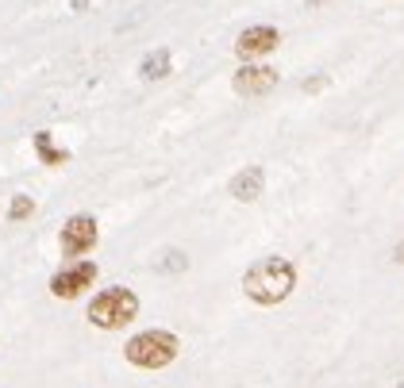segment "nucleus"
<instances>
[{
  "mask_svg": "<svg viewBox=\"0 0 404 388\" xmlns=\"http://www.w3.org/2000/svg\"><path fill=\"white\" fill-rule=\"evenodd\" d=\"M293 289H296V269L285 258H262L243 277V292L254 304H281Z\"/></svg>",
  "mask_w": 404,
  "mask_h": 388,
  "instance_id": "1",
  "label": "nucleus"
},
{
  "mask_svg": "<svg viewBox=\"0 0 404 388\" xmlns=\"http://www.w3.org/2000/svg\"><path fill=\"white\" fill-rule=\"evenodd\" d=\"M139 315V296L131 289H104L89 304V323L100 330H119Z\"/></svg>",
  "mask_w": 404,
  "mask_h": 388,
  "instance_id": "2",
  "label": "nucleus"
},
{
  "mask_svg": "<svg viewBox=\"0 0 404 388\" xmlns=\"http://www.w3.org/2000/svg\"><path fill=\"white\" fill-rule=\"evenodd\" d=\"M178 350L181 346L169 330H143V335H135V339L123 346V354H128V361L139 369H166L169 361L178 358Z\"/></svg>",
  "mask_w": 404,
  "mask_h": 388,
  "instance_id": "3",
  "label": "nucleus"
},
{
  "mask_svg": "<svg viewBox=\"0 0 404 388\" xmlns=\"http://www.w3.org/2000/svg\"><path fill=\"white\" fill-rule=\"evenodd\" d=\"M58 243H62V254H66V258L89 254L93 246H97V219H93V215H69L62 234H58Z\"/></svg>",
  "mask_w": 404,
  "mask_h": 388,
  "instance_id": "4",
  "label": "nucleus"
},
{
  "mask_svg": "<svg viewBox=\"0 0 404 388\" xmlns=\"http://www.w3.org/2000/svg\"><path fill=\"white\" fill-rule=\"evenodd\" d=\"M93 281H97V265L93 262H69L62 273H54L50 292H54L58 300H73V296H81Z\"/></svg>",
  "mask_w": 404,
  "mask_h": 388,
  "instance_id": "5",
  "label": "nucleus"
},
{
  "mask_svg": "<svg viewBox=\"0 0 404 388\" xmlns=\"http://www.w3.org/2000/svg\"><path fill=\"white\" fill-rule=\"evenodd\" d=\"M274 85H277V69H270V66H243L235 73L239 97H266Z\"/></svg>",
  "mask_w": 404,
  "mask_h": 388,
  "instance_id": "6",
  "label": "nucleus"
},
{
  "mask_svg": "<svg viewBox=\"0 0 404 388\" xmlns=\"http://www.w3.org/2000/svg\"><path fill=\"white\" fill-rule=\"evenodd\" d=\"M274 47H277V31L266 27V23H258V27H247L243 35H239V43H235L239 58H258V54H270Z\"/></svg>",
  "mask_w": 404,
  "mask_h": 388,
  "instance_id": "7",
  "label": "nucleus"
},
{
  "mask_svg": "<svg viewBox=\"0 0 404 388\" xmlns=\"http://www.w3.org/2000/svg\"><path fill=\"white\" fill-rule=\"evenodd\" d=\"M262 189H266V173H262V165H247V169H239L235 181H231V196H235V200H243V204L258 200V196H262Z\"/></svg>",
  "mask_w": 404,
  "mask_h": 388,
  "instance_id": "8",
  "label": "nucleus"
},
{
  "mask_svg": "<svg viewBox=\"0 0 404 388\" xmlns=\"http://www.w3.org/2000/svg\"><path fill=\"white\" fill-rule=\"evenodd\" d=\"M169 66H174L169 50H150L147 58H143V66H139V73H143L147 81H162L169 73Z\"/></svg>",
  "mask_w": 404,
  "mask_h": 388,
  "instance_id": "9",
  "label": "nucleus"
},
{
  "mask_svg": "<svg viewBox=\"0 0 404 388\" xmlns=\"http://www.w3.org/2000/svg\"><path fill=\"white\" fill-rule=\"evenodd\" d=\"M35 150H39V158H43L47 165H62V162L69 158L66 150H58V146L50 143V135H47V131H39V135H35Z\"/></svg>",
  "mask_w": 404,
  "mask_h": 388,
  "instance_id": "10",
  "label": "nucleus"
},
{
  "mask_svg": "<svg viewBox=\"0 0 404 388\" xmlns=\"http://www.w3.org/2000/svg\"><path fill=\"white\" fill-rule=\"evenodd\" d=\"M31 212H35V200H31V196H16L12 208H8V219H27Z\"/></svg>",
  "mask_w": 404,
  "mask_h": 388,
  "instance_id": "11",
  "label": "nucleus"
},
{
  "mask_svg": "<svg viewBox=\"0 0 404 388\" xmlns=\"http://www.w3.org/2000/svg\"><path fill=\"white\" fill-rule=\"evenodd\" d=\"M185 254H181V250H166V254H162V269H169V273H181V269H185Z\"/></svg>",
  "mask_w": 404,
  "mask_h": 388,
  "instance_id": "12",
  "label": "nucleus"
},
{
  "mask_svg": "<svg viewBox=\"0 0 404 388\" xmlns=\"http://www.w3.org/2000/svg\"><path fill=\"white\" fill-rule=\"evenodd\" d=\"M324 85H327V77H308L305 81V93H320Z\"/></svg>",
  "mask_w": 404,
  "mask_h": 388,
  "instance_id": "13",
  "label": "nucleus"
},
{
  "mask_svg": "<svg viewBox=\"0 0 404 388\" xmlns=\"http://www.w3.org/2000/svg\"><path fill=\"white\" fill-rule=\"evenodd\" d=\"M393 262H401V265H404V243H401V246H396V250H393Z\"/></svg>",
  "mask_w": 404,
  "mask_h": 388,
  "instance_id": "14",
  "label": "nucleus"
},
{
  "mask_svg": "<svg viewBox=\"0 0 404 388\" xmlns=\"http://www.w3.org/2000/svg\"><path fill=\"white\" fill-rule=\"evenodd\" d=\"M69 4H73V8H85V4H89V0H69Z\"/></svg>",
  "mask_w": 404,
  "mask_h": 388,
  "instance_id": "15",
  "label": "nucleus"
},
{
  "mask_svg": "<svg viewBox=\"0 0 404 388\" xmlns=\"http://www.w3.org/2000/svg\"><path fill=\"white\" fill-rule=\"evenodd\" d=\"M308 4H327V0H308Z\"/></svg>",
  "mask_w": 404,
  "mask_h": 388,
  "instance_id": "16",
  "label": "nucleus"
}]
</instances>
